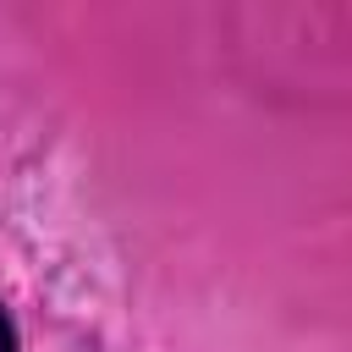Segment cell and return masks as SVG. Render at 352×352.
Here are the masks:
<instances>
[{
  "mask_svg": "<svg viewBox=\"0 0 352 352\" xmlns=\"http://www.w3.org/2000/svg\"><path fill=\"white\" fill-rule=\"evenodd\" d=\"M0 352H22V346H16V324H11V314H6V302H0Z\"/></svg>",
  "mask_w": 352,
  "mask_h": 352,
  "instance_id": "1",
  "label": "cell"
}]
</instances>
